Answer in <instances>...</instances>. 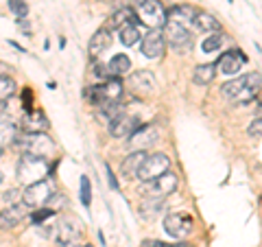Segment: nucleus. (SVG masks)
Returning a JSON list of instances; mask_svg holds the SVG:
<instances>
[{
  "instance_id": "nucleus-1",
  "label": "nucleus",
  "mask_w": 262,
  "mask_h": 247,
  "mask_svg": "<svg viewBox=\"0 0 262 247\" xmlns=\"http://www.w3.org/2000/svg\"><path fill=\"white\" fill-rule=\"evenodd\" d=\"M262 88V77L258 72H249V75H241L221 88L223 94L227 98H232L234 103H249L256 98V94L260 92Z\"/></svg>"
},
{
  "instance_id": "nucleus-2",
  "label": "nucleus",
  "mask_w": 262,
  "mask_h": 247,
  "mask_svg": "<svg viewBox=\"0 0 262 247\" xmlns=\"http://www.w3.org/2000/svg\"><path fill=\"white\" fill-rule=\"evenodd\" d=\"M53 171V167H48L46 158H37V155L24 153L18 162V179L22 184H35L39 179H46V175Z\"/></svg>"
},
{
  "instance_id": "nucleus-3",
  "label": "nucleus",
  "mask_w": 262,
  "mask_h": 247,
  "mask_svg": "<svg viewBox=\"0 0 262 247\" xmlns=\"http://www.w3.org/2000/svg\"><path fill=\"white\" fill-rule=\"evenodd\" d=\"M134 11H136V18L149 29H162L168 20L166 9L162 7L160 0H138Z\"/></svg>"
},
{
  "instance_id": "nucleus-4",
  "label": "nucleus",
  "mask_w": 262,
  "mask_h": 247,
  "mask_svg": "<svg viewBox=\"0 0 262 247\" xmlns=\"http://www.w3.org/2000/svg\"><path fill=\"white\" fill-rule=\"evenodd\" d=\"M164 39H166V44L177 53H190L194 46L192 31L188 29L186 24L170 22V20H166V24H164Z\"/></svg>"
},
{
  "instance_id": "nucleus-5",
  "label": "nucleus",
  "mask_w": 262,
  "mask_h": 247,
  "mask_svg": "<svg viewBox=\"0 0 262 247\" xmlns=\"http://www.w3.org/2000/svg\"><path fill=\"white\" fill-rule=\"evenodd\" d=\"M55 195V186L51 179H39L35 184H29L22 193V201L29 205V208H44V205L51 201V197Z\"/></svg>"
},
{
  "instance_id": "nucleus-6",
  "label": "nucleus",
  "mask_w": 262,
  "mask_h": 247,
  "mask_svg": "<svg viewBox=\"0 0 262 247\" xmlns=\"http://www.w3.org/2000/svg\"><path fill=\"white\" fill-rule=\"evenodd\" d=\"M22 151L24 153H31V155H37V158H51V155H55L57 147L51 138H48L44 131H35V134H27L22 138Z\"/></svg>"
},
{
  "instance_id": "nucleus-7",
  "label": "nucleus",
  "mask_w": 262,
  "mask_h": 247,
  "mask_svg": "<svg viewBox=\"0 0 262 247\" xmlns=\"http://www.w3.org/2000/svg\"><path fill=\"white\" fill-rule=\"evenodd\" d=\"M90 96H92V103L96 105V108H103V105H107V103L120 101V96H122L120 79L118 77H110L107 81H103L101 86H94L92 92H90Z\"/></svg>"
},
{
  "instance_id": "nucleus-8",
  "label": "nucleus",
  "mask_w": 262,
  "mask_h": 247,
  "mask_svg": "<svg viewBox=\"0 0 262 247\" xmlns=\"http://www.w3.org/2000/svg\"><path fill=\"white\" fill-rule=\"evenodd\" d=\"M170 169V158L166 153H153V155H146L142 167H140V173H138V179H142L144 184L153 182L158 179L160 175H164Z\"/></svg>"
},
{
  "instance_id": "nucleus-9",
  "label": "nucleus",
  "mask_w": 262,
  "mask_h": 247,
  "mask_svg": "<svg viewBox=\"0 0 262 247\" xmlns=\"http://www.w3.org/2000/svg\"><path fill=\"white\" fill-rule=\"evenodd\" d=\"M160 140V129L155 125H140L134 134L129 136L127 145L131 151H146L149 147H153Z\"/></svg>"
},
{
  "instance_id": "nucleus-10",
  "label": "nucleus",
  "mask_w": 262,
  "mask_h": 247,
  "mask_svg": "<svg viewBox=\"0 0 262 247\" xmlns=\"http://www.w3.org/2000/svg\"><path fill=\"white\" fill-rule=\"evenodd\" d=\"M177 184H179V179L175 173H170L166 171L164 175H160L158 179H153V182H149V186H146V197H158V199H166V197L170 193H175L177 191Z\"/></svg>"
},
{
  "instance_id": "nucleus-11",
  "label": "nucleus",
  "mask_w": 262,
  "mask_h": 247,
  "mask_svg": "<svg viewBox=\"0 0 262 247\" xmlns=\"http://www.w3.org/2000/svg\"><path fill=\"white\" fill-rule=\"evenodd\" d=\"M164 48H166V39H164L162 29H149V33L142 35V39H140V51L144 57H149V59L162 57Z\"/></svg>"
},
{
  "instance_id": "nucleus-12",
  "label": "nucleus",
  "mask_w": 262,
  "mask_h": 247,
  "mask_svg": "<svg viewBox=\"0 0 262 247\" xmlns=\"http://www.w3.org/2000/svg\"><path fill=\"white\" fill-rule=\"evenodd\" d=\"M164 230L173 238H186L192 232V219L184 215V212H170L164 219Z\"/></svg>"
},
{
  "instance_id": "nucleus-13",
  "label": "nucleus",
  "mask_w": 262,
  "mask_h": 247,
  "mask_svg": "<svg viewBox=\"0 0 262 247\" xmlns=\"http://www.w3.org/2000/svg\"><path fill=\"white\" fill-rule=\"evenodd\" d=\"M29 215V205L24 201L9 203L7 208L0 212V230H13L15 225H20Z\"/></svg>"
},
{
  "instance_id": "nucleus-14",
  "label": "nucleus",
  "mask_w": 262,
  "mask_h": 247,
  "mask_svg": "<svg viewBox=\"0 0 262 247\" xmlns=\"http://www.w3.org/2000/svg\"><path fill=\"white\" fill-rule=\"evenodd\" d=\"M129 88H131V92H136L138 96H146V94L155 92L158 84H155V77L149 70H138V72H131Z\"/></svg>"
},
{
  "instance_id": "nucleus-15",
  "label": "nucleus",
  "mask_w": 262,
  "mask_h": 247,
  "mask_svg": "<svg viewBox=\"0 0 262 247\" xmlns=\"http://www.w3.org/2000/svg\"><path fill=\"white\" fill-rule=\"evenodd\" d=\"M138 127H140V120L127 112H122L120 116H116L110 122V134L114 138H129Z\"/></svg>"
},
{
  "instance_id": "nucleus-16",
  "label": "nucleus",
  "mask_w": 262,
  "mask_h": 247,
  "mask_svg": "<svg viewBox=\"0 0 262 247\" xmlns=\"http://www.w3.org/2000/svg\"><path fill=\"white\" fill-rule=\"evenodd\" d=\"M247 57H245L241 51H227L219 57L216 61V70L223 72V75H238V70L245 66Z\"/></svg>"
},
{
  "instance_id": "nucleus-17",
  "label": "nucleus",
  "mask_w": 262,
  "mask_h": 247,
  "mask_svg": "<svg viewBox=\"0 0 262 247\" xmlns=\"http://www.w3.org/2000/svg\"><path fill=\"white\" fill-rule=\"evenodd\" d=\"M81 234V221L75 217H63L59 223L55 225V238L59 243H68V241H77Z\"/></svg>"
},
{
  "instance_id": "nucleus-18",
  "label": "nucleus",
  "mask_w": 262,
  "mask_h": 247,
  "mask_svg": "<svg viewBox=\"0 0 262 247\" xmlns=\"http://www.w3.org/2000/svg\"><path fill=\"white\" fill-rule=\"evenodd\" d=\"M146 158V151H131L125 160L120 164V173L125 175L127 179H136L138 173H140V167Z\"/></svg>"
},
{
  "instance_id": "nucleus-19",
  "label": "nucleus",
  "mask_w": 262,
  "mask_h": 247,
  "mask_svg": "<svg viewBox=\"0 0 262 247\" xmlns=\"http://www.w3.org/2000/svg\"><path fill=\"white\" fill-rule=\"evenodd\" d=\"M22 129L27 134H35V131H46L48 129V120L39 110H31L22 116Z\"/></svg>"
},
{
  "instance_id": "nucleus-20",
  "label": "nucleus",
  "mask_w": 262,
  "mask_h": 247,
  "mask_svg": "<svg viewBox=\"0 0 262 247\" xmlns=\"http://www.w3.org/2000/svg\"><path fill=\"white\" fill-rule=\"evenodd\" d=\"M110 46H112V35H110V31H107V29H98L94 35H92V39H90L88 53L92 55V57H101Z\"/></svg>"
},
{
  "instance_id": "nucleus-21",
  "label": "nucleus",
  "mask_w": 262,
  "mask_h": 247,
  "mask_svg": "<svg viewBox=\"0 0 262 247\" xmlns=\"http://www.w3.org/2000/svg\"><path fill=\"white\" fill-rule=\"evenodd\" d=\"M168 15V20L170 22H179V24H192L194 20V15H196V9L192 5H175V7H170V9L166 11Z\"/></svg>"
},
{
  "instance_id": "nucleus-22",
  "label": "nucleus",
  "mask_w": 262,
  "mask_h": 247,
  "mask_svg": "<svg viewBox=\"0 0 262 247\" xmlns=\"http://www.w3.org/2000/svg\"><path fill=\"white\" fill-rule=\"evenodd\" d=\"M192 27L196 31H201V33H216V31H221L219 20L208 11H196L194 20H192Z\"/></svg>"
},
{
  "instance_id": "nucleus-23",
  "label": "nucleus",
  "mask_w": 262,
  "mask_h": 247,
  "mask_svg": "<svg viewBox=\"0 0 262 247\" xmlns=\"http://www.w3.org/2000/svg\"><path fill=\"white\" fill-rule=\"evenodd\" d=\"M107 70H110V77H122V75H129L131 72V59L125 53H118L114 55L110 64H107Z\"/></svg>"
},
{
  "instance_id": "nucleus-24",
  "label": "nucleus",
  "mask_w": 262,
  "mask_h": 247,
  "mask_svg": "<svg viewBox=\"0 0 262 247\" xmlns=\"http://www.w3.org/2000/svg\"><path fill=\"white\" fill-rule=\"evenodd\" d=\"M214 77H216V64H201L192 72V81L196 86H208L214 81Z\"/></svg>"
},
{
  "instance_id": "nucleus-25",
  "label": "nucleus",
  "mask_w": 262,
  "mask_h": 247,
  "mask_svg": "<svg viewBox=\"0 0 262 247\" xmlns=\"http://www.w3.org/2000/svg\"><path fill=\"white\" fill-rule=\"evenodd\" d=\"M118 31H120V42L125 44V46H134V44H138V42L142 39L140 24H138L136 20L129 22V24H125V27L118 29Z\"/></svg>"
},
{
  "instance_id": "nucleus-26",
  "label": "nucleus",
  "mask_w": 262,
  "mask_h": 247,
  "mask_svg": "<svg viewBox=\"0 0 262 247\" xmlns=\"http://www.w3.org/2000/svg\"><path fill=\"white\" fill-rule=\"evenodd\" d=\"M134 18H136V11L131 9V7H122V9H118V11L110 18V27H112V29H122L125 24L134 22Z\"/></svg>"
},
{
  "instance_id": "nucleus-27",
  "label": "nucleus",
  "mask_w": 262,
  "mask_h": 247,
  "mask_svg": "<svg viewBox=\"0 0 262 247\" xmlns=\"http://www.w3.org/2000/svg\"><path fill=\"white\" fill-rule=\"evenodd\" d=\"M13 134H15L13 120L9 118V114L7 112H0V147H3L5 142H11Z\"/></svg>"
},
{
  "instance_id": "nucleus-28",
  "label": "nucleus",
  "mask_w": 262,
  "mask_h": 247,
  "mask_svg": "<svg viewBox=\"0 0 262 247\" xmlns=\"http://www.w3.org/2000/svg\"><path fill=\"white\" fill-rule=\"evenodd\" d=\"M162 205H164V199H158V197H144V201L140 205L142 217L144 219H153L162 210Z\"/></svg>"
},
{
  "instance_id": "nucleus-29",
  "label": "nucleus",
  "mask_w": 262,
  "mask_h": 247,
  "mask_svg": "<svg viewBox=\"0 0 262 247\" xmlns=\"http://www.w3.org/2000/svg\"><path fill=\"white\" fill-rule=\"evenodd\" d=\"M15 94V81L9 75H0V105Z\"/></svg>"
},
{
  "instance_id": "nucleus-30",
  "label": "nucleus",
  "mask_w": 262,
  "mask_h": 247,
  "mask_svg": "<svg viewBox=\"0 0 262 247\" xmlns=\"http://www.w3.org/2000/svg\"><path fill=\"white\" fill-rule=\"evenodd\" d=\"M221 46H223V35H221L219 31H216V33H210V35L201 42L203 53H216Z\"/></svg>"
},
{
  "instance_id": "nucleus-31",
  "label": "nucleus",
  "mask_w": 262,
  "mask_h": 247,
  "mask_svg": "<svg viewBox=\"0 0 262 247\" xmlns=\"http://www.w3.org/2000/svg\"><path fill=\"white\" fill-rule=\"evenodd\" d=\"M81 203L90 208V203H92V184H90V177L88 175H81Z\"/></svg>"
},
{
  "instance_id": "nucleus-32",
  "label": "nucleus",
  "mask_w": 262,
  "mask_h": 247,
  "mask_svg": "<svg viewBox=\"0 0 262 247\" xmlns=\"http://www.w3.org/2000/svg\"><path fill=\"white\" fill-rule=\"evenodd\" d=\"M7 3H9V9H11V13L15 15V18H27L29 15L27 0H7Z\"/></svg>"
},
{
  "instance_id": "nucleus-33",
  "label": "nucleus",
  "mask_w": 262,
  "mask_h": 247,
  "mask_svg": "<svg viewBox=\"0 0 262 247\" xmlns=\"http://www.w3.org/2000/svg\"><path fill=\"white\" fill-rule=\"evenodd\" d=\"M53 215H55V210H53V208H48V205H44L42 210H35V212H33V215H31V221L37 225V223H42V221L51 219Z\"/></svg>"
},
{
  "instance_id": "nucleus-34",
  "label": "nucleus",
  "mask_w": 262,
  "mask_h": 247,
  "mask_svg": "<svg viewBox=\"0 0 262 247\" xmlns=\"http://www.w3.org/2000/svg\"><path fill=\"white\" fill-rule=\"evenodd\" d=\"M247 134H249L251 138H262V116L253 118V120L249 122V127H247Z\"/></svg>"
},
{
  "instance_id": "nucleus-35",
  "label": "nucleus",
  "mask_w": 262,
  "mask_h": 247,
  "mask_svg": "<svg viewBox=\"0 0 262 247\" xmlns=\"http://www.w3.org/2000/svg\"><path fill=\"white\" fill-rule=\"evenodd\" d=\"M92 72H94V77H101V79H105V81L110 79V70H107V66H101V64H96Z\"/></svg>"
},
{
  "instance_id": "nucleus-36",
  "label": "nucleus",
  "mask_w": 262,
  "mask_h": 247,
  "mask_svg": "<svg viewBox=\"0 0 262 247\" xmlns=\"http://www.w3.org/2000/svg\"><path fill=\"white\" fill-rule=\"evenodd\" d=\"M105 171H107V179H110V186L114 188V191H118V179H116V175H114V173H112V169L110 167H105Z\"/></svg>"
},
{
  "instance_id": "nucleus-37",
  "label": "nucleus",
  "mask_w": 262,
  "mask_h": 247,
  "mask_svg": "<svg viewBox=\"0 0 262 247\" xmlns=\"http://www.w3.org/2000/svg\"><path fill=\"white\" fill-rule=\"evenodd\" d=\"M18 191H9V193H5V201H9V203H18Z\"/></svg>"
},
{
  "instance_id": "nucleus-38",
  "label": "nucleus",
  "mask_w": 262,
  "mask_h": 247,
  "mask_svg": "<svg viewBox=\"0 0 262 247\" xmlns=\"http://www.w3.org/2000/svg\"><path fill=\"white\" fill-rule=\"evenodd\" d=\"M144 247H170V245H164V243H158V241H146Z\"/></svg>"
},
{
  "instance_id": "nucleus-39",
  "label": "nucleus",
  "mask_w": 262,
  "mask_h": 247,
  "mask_svg": "<svg viewBox=\"0 0 262 247\" xmlns=\"http://www.w3.org/2000/svg\"><path fill=\"white\" fill-rule=\"evenodd\" d=\"M59 247H79L77 241H68V243H59Z\"/></svg>"
},
{
  "instance_id": "nucleus-40",
  "label": "nucleus",
  "mask_w": 262,
  "mask_h": 247,
  "mask_svg": "<svg viewBox=\"0 0 262 247\" xmlns=\"http://www.w3.org/2000/svg\"><path fill=\"white\" fill-rule=\"evenodd\" d=\"M98 3H112V0H98Z\"/></svg>"
},
{
  "instance_id": "nucleus-41",
  "label": "nucleus",
  "mask_w": 262,
  "mask_h": 247,
  "mask_svg": "<svg viewBox=\"0 0 262 247\" xmlns=\"http://www.w3.org/2000/svg\"><path fill=\"white\" fill-rule=\"evenodd\" d=\"M0 155H3V147H0Z\"/></svg>"
},
{
  "instance_id": "nucleus-42",
  "label": "nucleus",
  "mask_w": 262,
  "mask_h": 247,
  "mask_svg": "<svg viewBox=\"0 0 262 247\" xmlns=\"http://www.w3.org/2000/svg\"><path fill=\"white\" fill-rule=\"evenodd\" d=\"M83 247H94V245H83Z\"/></svg>"
},
{
  "instance_id": "nucleus-43",
  "label": "nucleus",
  "mask_w": 262,
  "mask_h": 247,
  "mask_svg": "<svg viewBox=\"0 0 262 247\" xmlns=\"http://www.w3.org/2000/svg\"><path fill=\"white\" fill-rule=\"evenodd\" d=\"M227 3H234V0H227Z\"/></svg>"
}]
</instances>
